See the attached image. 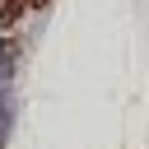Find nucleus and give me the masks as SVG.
Listing matches in <instances>:
<instances>
[{
	"instance_id": "nucleus-2",
	"label": "nucleus",
	"mask_w": 149,
	"mask_h": 149,
	"mask_svg": "<svg viewBox=\"0 0 149 149\" xmlns=\"http://www.w3.org/2000/svg\"><path fill=\"white\" fill-rule=\"evenodd\" d=\"M14 135V88H0V149H9Z\"/></svg>"
},
{
	"instance_id": "nucleus-1",
	"label": "nucleus",
	"mask_w": 149,
	"mask_h": 149,
	"mask_svg": "<svg viewBox=\"0 0 149 149\" xmlns=\"http://www.w3.org/2000/svg\"><path fill=\"white\" fill-rule=\"evenodd\" d=\"M19 61H23V37H0V88H14V74H19Z\"/></svg>"
}]
</instances>
